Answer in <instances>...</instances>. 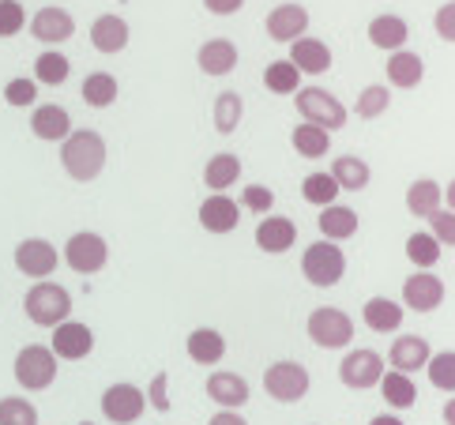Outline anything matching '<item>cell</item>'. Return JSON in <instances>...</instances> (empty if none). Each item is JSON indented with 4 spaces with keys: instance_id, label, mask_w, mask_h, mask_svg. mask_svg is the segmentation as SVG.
I'll list each match as a JSON object with an SVG mask.
<instances>
[{
    "instance_id": "1",
    "label": "cell",
    "mask_w": 455,
    "mask_h": 425,
    "mask_svg": "<svg viewBox=\"0 0 455 425\" xmlns=\"http://www.w3.org/2000/svg\"><path fill=\"white\" fill-rule=\"evenodd\" d=\"M60 166L79 185L94 181L106 170V140L99 132H91V128H72L60 140Z\"/></svg>"
},
{
    "instance_id": "2",
    "label": "cell",
    "mask_w": 455,
    "mask_h": 425,
    "mask_svg": "<svg viewBox=\"0 0 455 425\" xmlns=\"http://www.w3.org/2000/svg\"><path fill=\"white\" fill-rule=\"evenodd\" d=\"M23 313H27L30 324H38V328H57V324H64L72 317V293L64 290L60 283L38 279L35 286L27 290Z\"/></svg>"
},
{
    "instance_id": "3",
    "label": "cell",
    "mask_w": 455,
    "mask_h": 425,
    "mask_svg": "<svg viewBox=\"0 0 455 425\" xmlns=\"http://www.w3.org/2000/svg\"><path fill=\"white\" fill-rule=\"evenodd\" d=\"M301 275L313 286L320 290H331L343 283V275H347V256L343 249H339L335 241H316V245H308V249L301 253Z\"/></svg>"
},
{
    "instance_id": "4",
    "label": "cell",
    "mask_w": 455,
    "mask_h": 425,
    "mask_svg": "<svg viewBox=\"0 0 455 425\" xmlns=\"http://www.w3.org/2000/svg\"><path fill=\"white\" fill-rule=\"evenodd\" d=\"M305 328H308V339H313L316 347H323V350H343V347L354 342V320L335 305L313 309Z\"/></svg>"
},
{
    "instance_id": "5",
    "label": "cell",
    "mask_w": 455,
    "mask_h": 425,
    "mask_svg": "<svg viewBox=\"0 0 455 425\" xmlns=\"http://www.w3.org/2000/svg\"><path fill=\"white\" fill-rule=\"evenodd\" d=\"M294 102H298L301 117L308 124H320L323 132H335V128L347 124V106L339 102L331 91H323V87H298Z\"/></svg>"
},
{
    "instance_id": "6",
    "label": "cell",
    "mask_w": 455,
    "mask_h": 425,
    "mask_svg": "<svg viewBox=\"0 0 455 425\" xmlns=\"http://www.w3.org/2000/svg\"><path fill=\"white\" fill-rule=\"evenodd\" d=\"M15 381L27 391H45L53 381H57V354L42 342H30L15 354Z\"/></svg>"
},
{
    "instance_id": "7",
    "label": "cell",
    "mask_w": 455,
    "mask_h": 425,
    "mask_svg": "<svg viewBox=\"0 0 455 425\" xmlns=\"http://www.w3.org/2000/svg\"><path fill=\"white\" fill-rule=\"evenodd\" d=\"M308 369L301 362H275L264 369V391L279 403H298L308 391Z\"/></svg>"
},
{
    "instance_id": "8",
    "label": "cell",
    "mask_w": 455,
    "mask_h": 425,
    "mask_svg": "<svg viewBox=\"0 0 455 425\" xmlns=\"http://www.w3.org/2000/svg\"><path fill=\"white\" fill-rule=\"evenodd\" d=\"M64 260H68V268L79 271V275H94L106 268L109 260V245L102 234L94 230H79L68 237V245H64Z\"/></svg>"
},
{
    "instance_id": "9",
    "label": "cell",
    "mask_w": 455,
    "mask_h": 425,
    "mask_svg": "<svg viewBox=\"0 0 455 425\" xmlns=\"http://www.w3.org/2000/svg\"><path fill=\"white\" fill-rule=\"evenodd\" d=\"M143 411H148V396H143L136 384L121 381V384H109V388L102 391V414H106L109 421L132 425V421H140Z\"/></svg>"
},
{
    "instance_id": "10",
    "label": "cell",
    "mask_w": 455,
    "mask_h": 425,
    "mask_svg": "<svg viewBox=\"0 0 455 425\" xmlns=\"http://www.w3.org/2000/svg\"><path fill=\"white\" fill-rule=\"evenodd\" d=\"M384 377V357L377 350H350L339 365V381L354 391H365V388H377Z\"/></svg>"
},
{
    "instance_id": "11",
    "label": "cell",
    "mask_w": 455,
    "mask_h": 425,
    "mask_svg": "<svg viewBox=\"0 0 455 425\" xmlns=\"http://www.w3.org/2000/svg\"><path fill=\"white\" fill-rule=\"evenodd\" d=\"M57 249L45 237H27L15 245V268H20L27 279H45V275H53L57 271Z\"/></svg>"
},
{
    "instance_id": "12",
    "label": "cell",
    "mask_w": 455,
    "mask_h": 425,
    "mask_svg": "<svg viewBox=\"0 0 455 425\" xmlns=\"http://www.w3.org/2000/svg\"><path fill=\"white\" fill-rule=\"evenodd\" d=\"M50 350L57 354V362H79V357H87L94 350V332L79 320H64L53 328Z\"/></svg>"
},
{
    "instance_id": "13",
    "label": "cell",
    "mask_w": 455,
    "mask_h": 425,
    "mask_svg": "<svg viewBox=\"0 0 455 425\" xmlns=\"http://www.w3.org/2000/svg\"><path fill=\"white\" fill-rule=\"evenodd\" d=\"M444 283L441 275H429V271H418L403 283V301L414 309V313H436L444 305Z\"/></svg>"
},
{
    "instance_id": "14",
    "label": "cell",
    "mask_w": 455,
    "mask_h": 425,
    "mask_svg": "<svg viewBox=\"0 0 455 425\" xmlns=\"http://www.w3.org/2000/svg\"><path fill=\"white\" fill-rule=\"evenodd\" d=\"M237 222H241V204L230 200L226 192H211L207 200L200 204V226L207 234H234L237 230Z\"/></svg>"
},
{
    "instance_id": "15",
    "label": "cell",
    "mask_w": 455,
    "mask_h": 425,
    "mask_svg": "<svg viewBox=\"0 0 455 425\" xmlns=\"http://www.w3.org/2000/svg\"><path fill=\"white\" fill-rule=\"evenodd\" d=\"M286 60L294 64L301 76H323L331 68V49H328V42H320L313 35H301V38L290 42V57Z\"/></svg>"
},
{
    "instance_id": "16",
    "label": "cell",
    "mask_w": 455,
    "mask_h": 425,
    "mask_svg": "<svg viewBox=\"0 0 455 425\" xmlns=\"http://www.w3.org/2000/svg\"><path fill=\"white\" fill-rule=\"evenodd\" d=\"M264 30L271 42H294V38L308 35V12L301 4H279L267 12Z\"/></svg>"
},
{
    "instance_id": "17",
    "label": "cell",
    "mask_w": 455,
    "mask_h": 425,
    "mask_svg": "<svg viewBox=\"0 0 455 425\" xmlns=\"http://www.w3.org/2000/svg\"><path fill=\"white\" fill-rule=\"evenodd\" d=\"M207 399L219 403V411H241L249 403V381L237 373H211L207 377Z\"/></svg>"
},
{
    "instance_id": "18",
    "label": "cell",
    "mask_w": 455,
    "mask_h": 425,
    "mask_svg": "<svg viewBox=\"0 0 455 425\" xmlns=\"http://www.w3.org/2000/svg\"><path fill=\"white\" fill-rule=\"evenodd\" d=\"M294 241H298V226L290 222L286 215H267L264 222L256 226V245H259V253H267V256H283L294 249Z\"/></svg>"
},
{
    "instance_id": "19",
    "label": "cell",
    "mask_w": 455,
    "mask_h": 425,
    "mask_svg": "<svg viewBox=\"0 0 455 425\" xmlns=\"http://www.w3.org/2000/svg\"><path fill=\"white\" fill-rule=\"evenodd\" d=\"M30 132H35L38 140H45V143H60L64 136L72 132L68 109L57 106V102H42V106H35V113H30Z\"/></svg>"
},
{
    "instance_id": "20",
    "label": "cell",
    "mask_w": 455,
    "mask_h": 425,
    "mask_svg": "<svg viewBox=\"0 0 455 425\" xmlns=\"http://www.w3.org/2000/svg\"><path fill=\"white\" fill-rule=\"evenodd\" d=\"M30 35L45 45H60L76 35V20L64 8H42V12H35V20H30Z\"/></svg>"
},
{
    "instance_id": "21",
    "label": "cell",
    "mask_w": 455,
    "mask_h": 425,
    "mask_svg": "<svg viewBox=\"0 0 455 425\" xmlns=\"http://www.w3.org/2000/svg\"><path fill=\"white\" fill-rule=\"evenodd\" d=\"M387 84L399 87V91H414L421 79H426V60L411 49H395V53H387Z\"/></svg>"
},
{
    "instance_id": "22",
    "label": "cell",
    "mask_w": 455,
    "mask_h": 425,
    "mask_svg": "<svg viewBox=\"0 0 455 425\" xmlns=\"http://www.w3.org/2000/svg\"><path fill=\"white\" fill-rule=\"evenodd\" d=\"M128 38H132V30H128V23L121 20V15H99V20L91 23V45L99 49V53L113 57V53H121V49L128 45Z\"/></svg>"
},
{
    "instance_id": "23",
    "label": "cell",
    "mask_w": 455,
    "mask_h": 425,
    "mask_svg": "<svg viewBox=\"0 0 455 425\" xmlns=\"http://www.w3.org/2000/svg\"><path fill=\"white\" fill-rule=\"evenodd\" d=\"M196 64L204 76H230L237 68V45L230 38H211L200 45Z\"/></svg>"
},
{
    "instance_id": "24",
    "label": "cell",
    "mask_w": 455,
    "mask_h": 425,
    "mask_svg": "<svg viewBox=\"0 0 455 425\" xmlns=\"http://www.w3.org/2000/svg\"><path fill=\"white\" fill-rule=\"evenodd\" d=\"M406 38H411V27H406L403 15H377L369 23V42L384 49V53H395V49H406Z\"/></svg>"
},
{
    "instance_id": "25",
    "label": "cell",
    "mask_w": 455,
    "mask_h": 425,
    "mask_svg": "<svg viewBox=\"0 0 455 425\" xmlns=\"http://www.w3.org/2000/svg\"><path fill=\"white\" fill-rule=\"evenodd\" d=\"M429 362V342L421 335H399L392 342V354H387V365L399 373H418Z\"/></svg>"
},
{
    "instance_id": "26",
    "label": "cell",
    "mask_w": 455,
    "mask_h": 425,
    "mask_svg": "<svg viewBox=\"0 0 455 425\" xmlns=\"http://www.w3.org/2000/svg\"><path fill=\"white\" fill-rule=\"evenodd\" d=\"M380 396L384 403L392 406V411H411V406L418 403V388L411 381V373H399V369H384V377H380Z\"/></svg>"
},
{
    "instance_id": "27",
    "label": "cell",
    "mask_w": 455,
    "mask_h": 425,
    "mask_svg": "<svg viewBox=\"0 0 455 425\" xmlns=\"http://www.w3.org/2000/svg\"><path fill=\"white\" fill-rule=\"evenodd\" d=\"M320 234L323 241H347L357 234V211L354 207H339V204H328L320 207Z\"/></svg>"
},
{
    "instance_id": "28",
    "label": "cell",
    "mask_w": 455,
    "mask_h": 425,
    "mask_svg": "<svg viewBox=\"0 0 455 425\" xmlns=\"http://www.w3.org/2000/svg\"><path fill=\"white\" fill-rule=\"evenodd\" d=\"M185 347H188V357L196 365H215V362L226 357V335L215 332V328H196L188 335Z\"/></svg>"
},
{
    "instance_id": "29",
    "label": "cell",
    "mask_w": 455,
    "mask_h": 425,
    "mask_svg": "<svg viewBox=\"0 0 455 425\" xmlns=\"http://www.w3.org/2000/svg\"><path fill=\"white\" fill-rule=\"evenodd\" d=\"M444 204V188L429 181V177H418V181L406 188V211H411L414 219H429L433 211H441Z\"/></svg>"
},
{
    "instance_id": "30",
    "label": "cell",
    "mask_w": 455,
    "mask_h": 425,
    "mask_svg": "<svg viewBox=\"0 0 455 425\" xmlns=\"http://www.w3.org/2000/svg\"><path fill=\"white\" fill-rule=\"evenodd\" d=\"M241 181V158L237 155H230V151H222V155H215L204 166V185L211 188V192H226L230 185H237Z\"/></svg>"
},
{
    "instance_id": "31",
    "label": "cell",
    "mask_w": 455,
    "mask_h": 425,
    "mask_svg": "<svg viewBox=\"0 0 455 425\" xmlns=\"http://www.w3.org/2000/svg\"><path fill=\"white\" fill-rule=\"evenodd\" d=\"M328 173L335 177V185H339V188H347V192H362V188L369 185V177H372L369 162H365V158H357V155H339V158H335V166H331Z\"/></svg>"
},
{
    "instance_id": "32",
    "label": "cell",
    "mask_w": 455,
    "mask_h": 425,
    "mask_svg": "<svg viewBox=\"0 0 455 425\" xmlns=\"http://www.w3.org/2000/svg\"><path fill=\"white\" fill-rule=\"evenodd\" d=\"M362 317L372 332H399V324H403V305L392 301V298H369L365 309H362Z\"/></svg>"
},
{
    "instance_id": "33",
    "label": "cell",
    "mask_w": 455,
    "mask_h": 425,
    "mask_svg": "<svg viewBox=\"0 0 455 425\" xmlns=\"http://www.w3.org/2000/svg\"><path fill=\"white\" fill-rule=\"evenodd\" d=\"M79 94H84V102H87L91 109H106V106L117 102V94H121L117 76H109V72H91V76L84 79V87H79Z\"/></svg>"
},
{
    "instance_id": "34",
    "label": "cell",
    "mask_w": 455,
    "mask_h": 425,
    "mask_svg": "<svg viewBox=\"0 0 455 425\" xmlns=\"http://www.w3.org/2000/svg\"><path fill=\"white\" fill-rule=\"evenodd\" d=\"M290 143H294V151L301 158H323L331 151V132H323L320 124H298L294 132H290Z\"/></svg>"
},
{
    "instance_id": "35",
    "label": "cell",
    "mask_w": 455,
    "mask_h": 425,
    "mask_svg": "<svg viewBox=\"0 0 455 425\" xmlns=\"http://www.w3.org/2000/svg\"><path fill=\"white\" fill-rule=\"evenodd\" d=\"M211 117H215V128H219L222 136L237 132L241 117H245V102H241V94L237 91H222L215 98V109H211Z\"/></svg>"
},
{
    "instance_id": "36",
    "label": "cell",
    "mask_w": 455,
    "mask_h": 425,
    "mask_svg": "<svg viewBox=\"0 0 455 425\" xmlns=\"http://www.w3.org/2000/svg\"><path fill=\"white\" fill-rule=\"evenodd\" d=\"M406 260H411L418 271H433L436 260H441V245H436V237L429 230H418L406 237Z\"/></svg>"
},
{
    "instance_id": "37",
    "label": "cell",
    "mask_w": 455,
    "mask_h": 425,
    "mask_svg": "<svg viewBox=\"0 0 455 425\" xmlns=\"http://www.w3.org/2000/svg\"><path fill=\"white\" fill-rule=\"evenodd\" d=\"M68 72H72V60L57 53V49H50V53H42L35 60V84H42V87H60L64 79H68Z\"/></svg>"
},
{
    "instance_id": "38",
    "label": "cell",
    "mask_w": 455,
    "mask_h": 425,
    "mask_svg": "<svg viewBox=\"0 0 455 425\" xmlns=\"http://www.w3.org/2000/svg\"><path fill=\"white\" fill-rule=\"evenodd\" d=\"M264 87H267L271 94H298L301 72H298L290 60H271L267 68H264Z\"/></svg>"
},
{
    "instance_id": "39",
    "label": "cell",
    "mask_w": 455,
    "mask_h": 425,
    "mask_svg": "<svg viewBox=\"0 0 455 425\" xmlns=\"http://www.w3.org/2000/svg\"><path fill=\"white\" fill-rule=\"evenodd\" d=\"M339 188L335 185V177L331 173H308L305 181H301V196H305V204H313V207H328L339 200Z\"/></svg>"
},
{
    "instance_id": "40",
    "label": "cell",
    "mask_w": 455,
    "mask_h": 425,
    "mask_svg": "<svg viewBox=\"0 0 455 425\" xmlns=\"http://www.w3.org/2000/svg\"><path fill=\"white\" fill-rule=\"evenodd\" d=\"M387 106H392V91H387L384 84H372V87H365L362 94H357V117H365V121H372V117H380V113H387Z\"/></svg>"
},
{
    "instance_id": "41",
    "label": "cell",
    "mask_w": 455,
    "mask_h": 425,
    "mask_svg": "<svg viewBox=\"0 0 455 425\" xmlns=\"http://www.w3.org/2000/svg\"><path fill=\"white\" fill-rule=\"evenodd\" d=\"M429 381L433 388H441V391H455V350H441V354H429Z\"/></svg>"
},
{
    "instance_id": "42",
    "label": "cell",
    "mask_w": 455,
    "mask_h": 425,
    "mask_svg": "<svg viewBox=\"0 0 455 425\" xmlns=\"http://www.w3.org/2000/svg\"><path fill=\"white\" fill-rule=\"evenodd\" d=\"M0 425H38L35 403H30V399H20V396L0 399Z\"/></svg>"
},
{
    "instance_id": "43",
    "label": "cell",
    "mask_w": 455,
    "mask_h": 425,
    "mask_svg": "<svg viewBox=\"0 0 455 425\" xmlns=\"http://www.w3.org/2000/svg\"><path fill=\"white\" fill-rule=\"evenodd\" d=\"M27 27V12L20 0H0V38H15Z\"/></svg>"
},
{
    "instance_id": "44",
    "label": "cell",
    "mask_w": 455,
    "mask_h": 425,
    "mask_svg": "<svg viewBox=\"0 0 455 425\" xmlns=\"http://www.w3.org/2000/svg\"><path fill=\"white\" fill-rule=\"evenodd\" d=\"M241 207L256 211V215H271L275 207V192L267 185H245V192H241Z\"/></svg>"
},
{
    "instance_id": "45",
    "label": "cell",
    "mask_w": 455,
    "mask_h": 425,
    "mask_svg": "<svg viewBox=\"0 0 455 425\" xmlns=\"http://www.w3.org/2000/svg\"><path fill=\"white\" fill-rule=\"evenodd\" d=\"M429 226H433V237H436V245H455V211H448V207H441V211H433L429 215Z\"/></svg>"
},
{
    "instance_id": "46",
    "label": "cell",
    "mask_w": 455,
    "mask_h": 425,
    "mask_svg": "<svg viewBox=\"0 0 455 425\" xmlns=\"http://www.w3.org/2000/svg\"><path fill=\"white\" fill-rule=\"evenodd\" d=\"M35 98H38L35 79H12V84L4 87V102L8 106H35Z\"/></svg>"
},
{
    "instance_id": "47",
    "label": "cell",
    "mask_w": 455,
    "mask_h": 425,
    "mask_svg": "<svg viewBox=\"0 0 455 425\" xmlns=\"http://www.w3.org/2000/svg\"><path fill=\"white\" fill-rule=\"evenodd\" d=\"M433 27H436V35H441L444 42H451V45H455V0H448V4L436 8Z\"/></svg>"
},
{
    "instance_id": "48",
    "label": "cell",
    "mask_w": 455,
    "mask_h": 425,
    "mask_svg": "<svg viewBox=\"0 0 455 425\" xmlns=\"http://www.w3.org/2000/svg\"><path fill=\"white\" fill-rule=\"evenodd\" d=\"M166 388H170V377H166V373H158V377L151 381V391H148V403L155 406V411H162V414L170 411V396H166Z\"/></svg>"
},
{
    "instance_id": "49",
    "label": "cell",
    "mask_w": 455,
    "mask_h": 425,
    "mask_svg": "<svg viewBox=\"0 0 455 425\" xmlns=\"http://www.w3.org/2000/svg\"><path fill=\"white\" fill-rule=\"evenodd\" d=\"M241 4H245V0H204V8L211 15H234V12H241Z\"/></svg>"
},
{
    "instance_id": "50",
    "label": "cell",
    "mask_w": 455,
    "mask_h": 425,
    "mask_svg": "<svg viewBox=\"0 0 455 425\" xmlns=\"http://www.w3.org/2000/svg\"><path fill=\"white\" fill-rule=\"evenodd\" d=\"M207 425H249V421H245V418H241L237 411H219V414H215V418H211Z\"/></svg>"
},
{
    "instance_id": "51",
    "label": "cell",
    "mask_w": 455,
    "mask_h": 425,
    "mask_svg": "<svg viewBox=\"0 0 455 425\" xmlns=\"http://www.w3.org/2000/svg\"><path fill=\"white\" fill-rule=\"evenodd\" d=\"M369 425H403V421H399L395 414H377V418H372Z\"/></svg>"
},
{
    "instance_id": "52",
    "label": "cell",
    "mask_w": 455,
    "mask_h": 425,
    "mask_svg": "<svg viewBox=\"0 0 455 425\" xmlns=\"http://www.w3.org/2000/svg\"><path fill=\"white\" fill-rule=\"evenodd\" d=\"M444 425H455V396L444 403Z\"/></svg>"
},
{
    "instance_id": "53",
    "label": "cell",
    "mask_w": 455,
    "mask_h": 425,
    "mask_svg": "<svg viewBox=\"0 0 455 425\" xmlns=\"http://www.w3.org/2000/svg\"><path fill=\"white\" fill-rule=\"evenodd\" d=\"M444 204H448V211H455V181L444 188Z\"/></svg>"
},
{
    "instance_id": "54",
    "label": "cell",
    "mask_w": 455,
    "mask_h": 425,
    "mask_svg": "<svg viewBox=\"0 0 455 425\" xmlns=\"http://www.w3.org/2000/svg\"><path fill=\"white\" fill-rule=\"evenodd\" d=\"M79 425H94V421H79Z\"/></svg>"
}]
</instances>
